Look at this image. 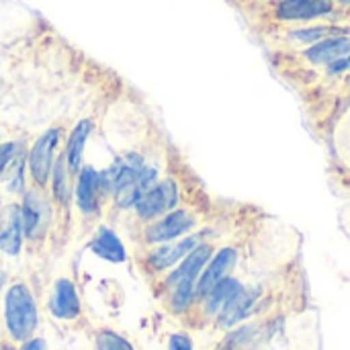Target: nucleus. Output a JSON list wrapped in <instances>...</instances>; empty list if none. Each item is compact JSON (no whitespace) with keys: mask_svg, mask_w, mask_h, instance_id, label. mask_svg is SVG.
Returning a JSON list of instances; mask_svg holds the SVG:
<instances>
[{"mask_svg":"<svg viewBox=\"0 0 350 350\" xmlns=\"http://www.w3.org/2000/svg\"><path fill=\"white\" fill-rule=\"evenodd\" d=\"M4 322L8 336L14 342H25L33 336L39 324V312L31 289L25 283H14L4 297Z\"/></svg>","mask_w":350,"mask_h":350,"instance_id":"f257e3e1","label":"nucleus"},{"mask_svg":"<svg viewBox=\"0 0 350 350\" xmlns=\"http://www.w3.org/2000/svg\"><path fill=\"white\" fill-rule=\"evenodd\" d=\"M211 258V246L207 244H199L193 252H189L180 267L176 271H172L166 279V287L172 289V297L170 304L176 312H185L193 299H195V285L197 279L203 271V267L209 262Z\"/></svg>","mask_w":350,"mask_h":350,"instance_id":"f03ea898","label":"nucleus"},{"mask_svg":"<svg viewBox=\"0 0 350 350\" xmlns=\"http://www.w3.org/2000/svg\"><path fill=\"white\" fill-rule=\"evenodd\" d=\"M59 135H62L59 127L45 131L43 135L37 137V142L33 144L29 152V176L37 189H45L49 183L51 170H53V154H55Z\"/></svg>","mask_w":350,"mask_h":350,"instance_id":"7ed1b4c3","label":"nucleus"},{"mask_svg":"<svg viewBox=\"0 0 350 350\" xmlns=\"http://www.w3.org/2000/svg\"><path fill=\"white\" fill-rule=\"evenodd\" d=\"M178 203V189L174 180H162L156 183L137 203H135V215L142 221H154L170 213Z\"/></svg>","mask_w":350,"mask_h":350,"instance_id":"20e7f679","label":"nucleus"},{"mask_svg":"<svg viewBox=\"0 0 350 350\" xmlns=\"http://www.w3.org/2000/svg\"><path fill=\"white\" fill-rule=\"evenodd\" d=\"M193 226H195V217L185 209H176L156 219L152 226H148L144 232V238L148 244H166L170 240L180 238L189 230H193Z\"/></svg>","mask_w":350,"mask_h":350,"instance_id":"39448f33","label":"nucleus"},{"mask_svg":"<svg viewBox=\"0 0 350 350\" xmlns=\"http://www.w3.org/2000/svg\"><path fill=\"white\" fill-rule=\"evenodd\" d=\"M21 217H23V234L29 240H37L39 236L45 234L49 226V205L45 197L39 195L37 191H27L23 205H21Z\"/></svg>","mask_w":350,"mask_h":350,"instance_id":"423d86ee","label":"nucleus"},{"mask_svg":"<svg viewBox=\"0 0 350 350\" xmlns=\"http://www.w3.org/2000/svg\"><path fill=\"white\" fill-rule=\"evenodd\" d=\"M100 197H103V187H100V176L94 168L84 166L78 170V180H76V205L84 215H96L100 209Z\"/></svg>","mask_w":350,"mask_h":350,"instance_id":"0eeeda50","label":"nucleus"},{"mask_svg":"<svg viewBox=\"0 0 350 350\" xmlns=\"http://www.w3.org/2000/svg\"><path fill=\"white\" fill-rule=\"evenodd\" d=\"M49 312L53 318L70 322L80 316V299L70 279H57L49 297Z\"/></svg>","mask_w":350,"mask_h":350,"instance_id":"6e6552de","label":"nucleus"},{"mask_svg":"<svg viewBox=\"0 0 350 350\" xmlns=\"http://www.w3.org/2000/svg\"><path fill=\"white\" fill-rule=\"evenodd\" d=\"M234 262H236V252L232 248L219 250L213 256V260H209L207 269L199 275L197 285H195V297H205L221 279H226V275L230 273Z\"/></svg>","mask_w":350,"mask_h":350,"instance_id":"1a4fd4ad","label":"nucleus"},{"mask_svg":"<svg viewBox=\"0 0 350 350\" xmlns=\"http://www.w3.org/2000/svg\"><path fill=\"white\" fill-rule=\"evenodd\" d=\"M197 246H199V238L197 236L185 238V240H180L176 244H164V246H158L156 250L150 252L148 262H150V267L154 271H166V269L174 267L176 262H180Z\"/></svg>","mask_w":350,"mask_h":350,"instance_id":"9d476101","label":"nucleus"},{"mask_svg":"<svg viewBox=\"0 0 350 350\" xmlns=\"http://www.w3.org/2000/svg\"><path fill=\"white\" fill-rule=\"evenodd\" d=\"M23 217L18 205H8L0 224V250L8 256H16L21 252L23 242Z\"/></svg>","mask_w":350,"mask_h":350,"instance_id":"9b49d317","label":"nucleus"},{"mask_svg":"<svg viewBox=\"0 0 350 350\" xmlns=\"http://www.w3.org/2000/svg\"><path fill=\"white\" fill-rule=\"evenodd\" d=\"M90 250H92L98 258H103V260H107V262H113V265H121V262H125V258H127V252H125L123 242H121L119 236H117L111 228H107V226H100V228L94 232V238H92V242H90Z\"/></svg>","mask_w":350,"mask_h":350,"instance_id":"f8f14e48","label":"nucleus"},{"mask_svg":"<svg viewBox=\"0 0 350 350\" xmlns=\"http://www.w3.org/2000/svg\"><path fill=\"white\" fill-rule=\"evenodd\" d=\"M332 10V0H283L277 14L285 21H301L328 14Z\"/></svg>","mask_w":350,"mask_h":350,"instance_id":"ddd939ff","label":"nucleus"},{"mask_svg":"<svg viewBox=\"0 0 350 350\" xmlns=\"http://www.w3.org/2000/svg\"><path fill=\"white\" fill-rule=\"evenodd\" d=\"M90 129H92V123L88 119H84L72 129V133L68 137V148H66L64 156H66V164H68L70 172H78L82 166V156H84V148H86Z\"/></svg>","mask_w":350,"mask_h":350,"instance_id":"4468645a","label":"nucleus"},{"mask_svg":"<svg viewBox=\"0 0 350 350\" xmlns=\"http://www.w3.org/2000/svg\"><path fill=\"white\" fill-rule=\"evenodd\" d=\"M242 291V285L234 279H221L207 295H205V312L209 316H219V312Z\"/></svg>","mask_w":350,"mask_h":350,"instance_id":"2eb2a0df","label":"nucleus"},{"mask_svg":"<svg viewBox=\"0 0 350 350\" xmlns=\"http://www.w3.org/2000/svg\"><path fill=\"white\" fill-rule=\"evenodd\" d=\"M347 53H350V39L336 37V39H328V41L314 45L312 49L306 51V57L314 64H328V62H336L345 57Z\"/></svg>","mask_w":350,"mask_h":350,"instance_id":"dca6fc26","label":"nucleus"},{"mask_svg":"<svg viewBox=\"0 0 350 350\" xmlns=\"http://www.w3.org/2000/svg\"><path fill=\"white\" fill-rule=\"evenodd\" d=\"M254 304V293L248 291H240L221 312H219V324L221 326H234L236 322H240L242 318L248 316L250 308Z\"/></svg>","mask_w":350,"mask_h":350,"instance_id":"f3484780","label":"nucleus"},{"mask_svg":"<svg viewBox=\"0 0 350 350\" xmlns=\"http://www.w3.org/2000/svg\"><path fill=\"white\" fill-rule=\"evenodd\" d=\"M51 183H53V197L57 203H68V172H66V156H59L51 170Z\"/></svg>","mask_w":350,"mask_h":350,"instance_id":"a211bd4d","label":"nucleus"},{"mask_svg":"<svg viewBox=\"0 0 350 350\" xmlns=\"http://www.w3.org/2000/svg\"><path fill=\"white\" fill-rule=\"evenodd\" d=\"M94 349L96 350H135L133 349V345H131L125 336H121V334H117V332H113V330H100V332L96 334V338H94Z\"/></svg>","mask_w":350,"mask_h":350,"instance_id":"6ab92c4d","label":"nucleus"},{"mask_svg":"<svg viewBox=\"0 0 350 350\" xmlns=\"http://www.w3.org/2000/svg\"><path fill=\"white\" fill-rule=\"evenodd\" d=\"M338 33L334 27H314V29H301V31H295L293 37L299 39V41H318L320 37H326V35H334Z\"/></svg>","mask_w":350,"mask_h":350,"instance_id":"aec40b11","label":"nucleus"},{"mask_svg":"<svg viewBox=\"0 0 350 350\" xmlns=\"http://www.w3.org/2000/svg\"><path fill=\"white\" fill-rule=\"evenodd\" d=\"M16 150H18V146L14 144V142H6V144H0V174L6 170V166H8V162L14 158V154H16Z\"/></svg>","mask_w":350,"mask_h":350,"instance_id":"412c9836","label":"nucleus"},{"mask_svg":"<svg viewBox=\"0 0 350 350\" xmlns=\"http://www.w3.org/2000/svg\"><path fill=\"white\" fill-rule=\"evenodd\" d=\"M168 345H170V350H193L191 340H189L187 336H183V334H174V336H170Z\"/></svg>","mask_w":350,"mask_h":350,"instance_id":"4be33fe9","label":"nucleus"},{"mask_svg":"<svg viewBox=\"0 0 350 350\" xmlns=\"http://www.w3.org/2000/svg\"><path fill=\"white\" fill-rule=\"evenodd\" d=\"M18 350H47V345L43 338H29Z\"/></svg>","mask_w":350,"mask_h":350,"instance_id":"5701e85b","label":"nucleus"},{"mask_svg":"<svg viewBox=\"0 0 350 350\" xmlns=\"http://www.w3.org/2000/svg\"><path fill=\"white\" fill-rule=\"evenodd\" d=\"M342 70H350V55L345 59H336L332 66H330V72L336 74V72H342Z\"/></svg>","mask_w":350,"mask_h":350,"instance_id":"b1692460","label":"nucleus"},{"mask_svg":"<svg viewBox=\"0 0 350 350\" xmlns=\"http://www.w3.org/2000/svg\"><path fill=\"white\" fill-rule=\"evenodd\" d=\"M0 350H14V349H12V347H2Z\"/></svg>","mask_w":350,"mask_h":350,"instance_id":"393cba45","label":"nucleus"}]
</instances>
